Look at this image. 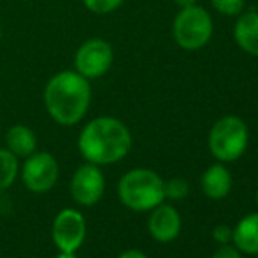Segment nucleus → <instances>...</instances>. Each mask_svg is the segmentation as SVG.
Returning a JSON list of instances; mask_svg holds the SVG:
<instances>
[{
    "label": "nucleus",
    "instance_id": "obj_4",
    "mask_svg": "<svg viewBox=\"0 0 258 258\" xmlns=\"http://www.w3.org/2000/svg\"><path fill=\"white\" fill-rule=\"evenodd\" d=\"M174 41L186 51H197L204 48L213 35V20L206 9L199 6H186L174 18Z\"/></svg>",
    "mask_w": 258,
    "mask_h": 258
},
{
    "label": "nucleus",
    "instance_id": "obj_25",
    "mask_svg": "<svg viewBox=\"0 0 258 258\" xmlns=\"http://www.w3.org/2000/svg\"><path fill=\"white\" fill-rule=\"evenodd\" d=\"M256 204H258V195H256Z\"/></svg>",
    "mask_w": 258,
    "mask_h": 258
},
{
    "label": "nucleus",
    "instance_id": "obj_2",
    "mask_svg": "<svg viewBox=\"0 0 258 258\" xmlns=\"http://www.w3.org/2000/svg\"><path fill=\"white\" fill-rule=\"evenodd\" d=\"M132 146L130 130L112 116H100L86 123L78 139L83 158L95 165H109L125 158Z\"/></svg>",
    "mask_w": 258,
    "mask_h": 258
},
{
    "label": "nucleus",
    "instance_id": "obj_18",
    "mask_svg": "<svg viewBox=\"0 0 258 258\" xmlns=\"http://www.w3.org/2000/svg\"><path fill=\"white\" fill-rule=\"evenodd\" d=\"M188 194V184L184 179H170L169 183H165V197L170 199H183Z\"/></svg>",
    "mask_w": 258,
    "mask_h": 258
},
{
    "label": "nucleus",
    "instance_id": "obj_1",
    "mask_svg": "<svg viewBox=\"0 0 258 258\" xmlns=\"http://www.w3.org/2000/svg\"><path fill=\"white\" fill-rule=\"evenodd\" d=\"M44 107L58 125H78L86 116L92 102L90 79L76 71H61L54 74L44 86Z\"/></svg>",
    "mask_w": 258,
    "mask_h": 258
},
{
    "label": "nucleus",
    "instance_id": "obj_6",
    "mask_svg": "<svg viewBox=\"0 0 258 258\" xmlns=\"http://www.w3.org/2000/svg\"><path fill=\"white\" fill-rule=\"evenodd\" d=\"M114 60V51L111 44L100 37L85 41L78 48L74 56L76 72L86 79H97L107 74Z\"/></svg>",
    "mask_w": 258,
    "mask_h": 258
},
{
    "label": "nucleus",
    "instance_id": "obj_9",
    "mask_svg": "<svg viewBox=\"0 0 258 258\" xmlns=\"http://www.w3.org/2000/svg\"><path fill=\"white\" fill-rule=\"evenodd\" d=\"M104 188V174L100 172L99 165L90 162L79 167L71 181V195L81 206H95L102 199Z\"/></svg>",
    "mask_w": 258,
    "mask_h": 258
},
{
    "label": "nucleus",
    "instance_id": "obj_5",
    "mask_svg": "<svg viewBox=\"0 0 258 258\" xmlns=\"http://www.w3.org/2000/svg\"><path fill=\"white\" fill-rule=\"evenodd\" d=\"M248 146V126L237 116L218 119L209 134L211 153L221 162H232L244 153Z\"/></svg>",
    "mask_w": 258,
    "mask_h": 258
},
{
    "label": "nucleus",
    "instance_id": "obj_3",
    "mask_svg": "<svg viewBox=\"0 0 258 258\" xmlns=\"http://www.w3.org/2000/svg\"><path fill=\"white\" fill-rule=\"evenodd\" d=\"M118 194L128 209L150 211L162 204L165 197V183L153 170L134 169L121 177Z\"/></svg>",
    "mask_w": 258,
    "mask_h": 258
},
{
    "label": "nucleus",
    "instance_id": "obj_15",
    "mask_svg": "<svg viewBox=\"0 0 258 258\" xmlns=\"http://www.w3.org/2000/svg\"><path fill=\"white\" fill-rule=\"evenodd\" d=\"M18 170H20L18 156L11 153L9 150H2L0 148V191L7 190L14 183Z\"/></svg>",
    "mask_w": 258,
    "mask_h": 258
},
{
    "label": "nucleus",
    "instance_id": "obj_16",
    "mask_svg": "<svg viewBox=\"0 0 258 258\" xmlns=\"http://www.w3.org/2000/svg\"><path fill=\"white\" fill-rule=\"evenodd\" d=\"M125 0H83L85 7L93 14H109L118 9Z\"/></svg>",
    "mask_w": 258,
    "mask_h": 258
},
{
    "label": "nucleus",
    "instance_id": "obj_14",
    "mask_svg": "<svg viewBox=\"0 0 258 258\" xmlns=\"http://www.w3.org/2000/svg\"><path fill=\"white\" fill-rule=\"evenodd\" d=\"M202 188L211 199H223L232 188L230 172L223 165H213L202 176Z\"/></svg>",
    "mask_w": 258,
    "mask_h": 258
},
{
    "label": "nucleus",
    "instance_id": "obj_13",
    "mask_svg": "<svg viewBox=\"0 0 258 258\" xmlns=\"http://www.w3.org/2000/svg\"><path fill=\"white\" fill-rule=\"evenodd\" d=\"M237 249L249 255L258 253V213L242 218L232 234Z\"/></svg>",
    "mask_w": 258,
    "mask_h": 258
},
{
    "label": "nucleus",
    "instance_id": "obj_17",
    "mask_svg": "<svg viewBox=\"0 0 258 258\" xmlns=\"http://www.w3.org/2000/svg\"><path fill=\"white\" fill-rule=\"evenodd\" d=\"M214 9L225 16H237L244 9V0H211Z\"/></svg>",
    "mask_w": 258,
    "mask_h": 258
},
{
    "label": "nucleus",
    "instance_id": "obj_24",
    "mask_svg": "<svg viewBox=\"0 0 258 258\" xmlns=\"http://www.w3.org/2000/svg\"><path fill=\"white\" fill-rule=\"evenodd\" d=\"M0 39H2V27H0Z\"/></svg>",
    "mask_w": 258,
    "mask_h": 258
},
{
    "label": "nucleus",
    "instance_id": "obj_19",
    "mask_svg": "<svg viewBox=\"0 0 258 258\" xmlns=\"http://www.w3.org/2000/svg\"><path fill=\"white\" fill-rule=\"evenodd\" d=\"M232 234H234V230L232 228H228L227 225H220V227L214 228V239H216L218 242H228L232 239Z\"/></svg>",
    "mask_w": 258,
    "mask_h": 258
},
{
    "label": "nucleus",
    "instance_id": "obj_11",
    "mask_svg": "<svg viewBox=\"0 0 258 258\" xmlns=\"http://www.w3.org/2000/svg\"><path fill=\"white\" fill-rule=\"evenodd\" d=\"M234 39L242 51L258 56V13L248 11L239 16L234 28Z\"/></svg>",
    "mask_w": 258,
    "mask_h": 258
},
{
    "label": "nucleus",
    "instance_id": "obj_21",
    "mask_svg": "<svg viewBox=\"0 0 258 258\" xmlns=\"http://www.w3.org/2000/svg\"><path fill=\"white\" fill-rule=\"evenodd\" d=\"M119 258H148V256L144 255V253L137 251V249H128V251L121 253V255H119Z\"/></svg>",
    "mask_w": 258,
    "mask_h": 258
},
{
    "label": "nucleus",
    "instance_id": "obj_10",
    "mask_svg": "<svg viewBox=\"0 0 258 258\" xmlns=\"http://www.w3.org/2000/svg\"><path fill=\"white\" fill-rule=\"evenodd\" d=\"M181 230L179 213L172 206H156L150 218V232L160 242H169L177 237Z\"/></svg>",
    "mask_w": 258,
    "mask_h": 258
},
{
    "label": "nucleus",
    "instance_id": "obj_20",
    "mask_svg": "<svg viewBox=\"0 0 258 258\" xmlns=\"http://www.w3.org/2000/svg\"><path fill=\"white\" fill-rule=\"evenodd\" d=\"M213 258H241V256H239V251L235 248H230V246H223V248H220L216 253H214Z\"/></svg>",
    "mask_w": 258,
    "mask_h": 258
},
{
    "label": "nucleus",
    "instance_id": "obj_7",
    "mask_svg": "<svg viewBox=\"0 0 258 258\" xmlns=\"http://www.w3.org/2000/svg\"><path fill=\"white\" fill-rule=\"evenodd\" d=\"M58 162L56 158L48 151H34L27 156L21 170L25 186L34 194H46L56 184L58 181Z\"/></svg>",
    "mask_w": 258,
    "mask_h": 258
},
{
    "label": "nucleus",
    "instance_id": "obj_23",
    "mask_svg": "<svg viewBox=\"0 0 258 258\" xmlns=\"http://www.w3.org/2000/svg\"><path fill=\"white\" fill-rule=\"evenodd\" d=\"M174 2H176L177 6H181V7H186V6H194L197 0H174Z\"/></svg>",
    "mask_w": 258,
    "mask_h": 258
},
{
    "label": "nucleus",
    "instance_id": "obj_12",
    "mask_svg": "<svg viewBox=\"0 0 258 258\" xmlns=\"http://www.w3.org/2000/svg\"><path fill=\"white\" fill-rule=\"evenodd\" d=\"M7 150L16 156H30L37 150V137L27 125H14L6 134Z\"/></svg>",
    "mask_w": 258,
    "mask_h": 258
},
{
    "label": "nucleus",
    "instance_id": "obj_22",
    "mask_svg": "<svg viewBox=\"0 0 258 258\" xmlns=\"http://www.w3.org/2000/svg\"><path fill=\"white\" fill-rule=\"evenodd\" d=\"M56 258H78L74 251H58Z\"/></svg>",
    "mask_w": 258,
    "mask_h": 258
},
{
    "label": "nucleus",
    "instance_id": "obj_8",
    "mask_svg": "<svg viewBox=\"0 0 258 258\" xmlns=\"http://www.w3.org/2000/svg\"><path fill=\"white\" fill-rule=\"evenodd\" d=\"M58 251H78L86 237V221L79 211L63 209L56 214L51 228Z\"/></svg>",
    "mask_w": 258,
    "mask_h": 258
}]
</instances>
